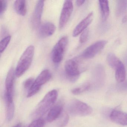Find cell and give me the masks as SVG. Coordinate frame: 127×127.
Segmentation results:
<instances>
[{
	"instance_id": "8992f818",
	"label": "cell",
	"mask_w": 127,
	"mask_h": 127,
	"mask_svg": "<svg viewBox=\"0 0 127 127\" xmlns=\"http://www.w3.org/2000/svg\"><path fill=\"white\" fill-rule=\"evenodd\" d=\"M107 41L101 40L90 46L85 50L82 54V57L85 59H90L95 57L107 44Z\"/></svg>"
},
{
	"instance_id": "83f0119b",
	"label": "cell",
	"mask_w": 127,
	"mask_h": 127,
	"mask_svg": "<svg viewBox=\"0 0 127 127\" xmlns=\"http://www.w3.org/2000/svg\"><path fill=\"white\" fill-rule=\"evenodd\" d=\"M85 2V0H79L76 1V4L78 6H80L84 4V3Z\"/></svg>"
},
{
	"instance_id": "2e32d148",
	"label": "cell",
	"mask_w": 127,
	"mask_h": 127,
	"mask_svg": "<svg viewBox=\"0 0 127 127\" xmlns=\"http://www.w3.org/2000/svg\"><path fill=\"white\" fill-rule=\"evenodd\" d=\"M107 61L109 66L115 70L123 64L115 55L112 53L108 54L107 57Z\"/></svg>"
},
{
	"instance_id": "7a4b0ae2",
	"label": "cell",
	"mask_w": 127,
	"mask_h": 127,
	"mask_svg": "<svg viewBox=\"0 0 127 127\" xmlns=\"http://www.w3.org/2000/svg\"><path fill=\"white\" fill-rule=\"evenodd\" d=\"M58 96V92L56 90H52L47 93L38 105L34 113V116L41 117L44 115L52 108Z\"/></svg>"
},
{
	"instance_id": "5b68a950",
	"label": "cell",
	"mask_w": 127,
	"mask_h": 127,
	"mask_svg": "<svg viewBox=\"0 0 127 127\" xmlns=\"http://www.w3.org/2000/svg\"><path fill=\"white\" fill-rule=\"evenodd\" d=\"M68 38L62 37L53 47L52 53V60L56 64L60 63L63 59L68 44Z\"/></svg>"
},
{
	"instance_id": "603a6c76",
	"label": "cell",
	"mask_w": 127,
	"mask_h": 127,
	"mask_svg": "<svg viewBox=\"0 0 127 127\" xmlns=\"http://www.w3.org/2000/svg\"><path fill=\"white\" fill-rule=\"evenodd\" d=\"M44 125L43 120L38 118L32 122L28 127H44Z\"/></svg>"
},
{
	"instance_id": "9a60e30c",
	"label": "cell",
	"mask_w": 127,
	"mask_h": 127,
	"mask_svg": "<svg viewBox=\"0 0 127 127\" xmlns=\"http://www.w3.org/2000/svg\"><path fill=\"white\" fill-rule=\"evenodd\" d=\"M102 19L103 21L107 19L110 14V9L108 0H102L99 1Z\"/></svg>"
},
{
	"instance_id": "ba28073f",
	"label": "cell",
	"mask_w": 127,
	"mask_h": 127,
	"mask_svg": "<svg viewBox=\"0 0 127 127\" xmlns=\"http://www.w3.org/2000/svg\"><path fill=\"white\" fill-rule=\"evenodd\" d=\"M64 69L67 76L72 80L77 79L80 74L79 65L74 59H69L65 62Z\"/></svg>"
},
{
	"instance_id": "30bf717a",
	"label": "cell",
	"mask_w": 127,
	"mask_h": 127,
	"mask_svg": "<svg viewBox=\"0 0 127 127\" xmlns=\"http://www.w3.org/2000/svg\"><path fill=\"white\" fill-rule=\"evenodd\" d=\"M93 18V12L89 13L87 16L76 27L73 32V36L76 37L87 29V27L91 23Z\"/></svg>"
},
{
	"instance_id": "7c38bea8",
	"label": "cell",
	"mask_w": 127,
	"mask_h": 127,
	"mask_svg": "<svg viewBox=\"0 0 127 127\" xmlns=\"http://www.w3.org/2000/svg\"><path fill=\"white\" fill-rule=\"evenodd\" d=\"M110 118L115 123L127 126V113L118 110H114L110 114Z\"/></svg>"
},
{
	"instance_id": "44dd1931",
	"label": "cell",
	"mask_w": 127,
	"mask_h": 127,
	"mask_svg": "<svg viewBox=\"0 0 127 127\" xmlns=\"http://www.w3.org/2000/svg\"><path fill=\"white\" fill-rule=\"evenodd\" d=\"M90 87L91 85L90 83H86L80 87L73 89L72 90V93L75 95H79L88 90Z\"/></svg>"
},
{
	"instance_id": "8fae6325",
	"label": "cell",
	"mask_w": 127,
	"mask_h": 127,
	"mask_svg": "<svg viewBox=\"0 0 127 127\" xmlns=\"http://www.w3.org/2000/svg\"><path fill=\"white\" fill-rule=\"evenodd\" d=\"M15 76V71L13 68H11L6 78L5 96L13 97V90Z\"/></svg>"
},
{
	"instance_id": "52a82bcc",
	"label": "cell",
	"mask_w": 127,
	"mask_h": 127,
	"mask_svg": "<svg viewBox=\"0 0 127 127\" xmlns=\"http://www.w3.org/2000/svg\"><path fill=\"white\" fill-rule=\"evenodd\" d=\"M73 4L71 0L64 2L59 22V27L63 29L68 22L73 10Z\"/></svg>"
},
{
	"instance_id": "5bb4252c",
	"label": "cell",
	"mask_w": 127,
	"mask_h": 127,
	"mask_svg": "<svg viewBox=\"0 0 127 127\" xmlns=\"http://www.w3.org/2000/svg\"><path fill=\"white\" fill-rule=\"evenodd\" d=\"M63 109V106L61 104L57 105L53 107L47 114V122H52L56 120L61 114Z\"/></svg>"
},
{
	"instance_id": "cb8c5ba5",
	"label": "cell",
	"mask_w": 127,
	"mask_h": 127,
	"mask_svg": "<svg viewBox=\"0 0 127 127\" xmlns=\"http://www.w3.org/2000/svg\"><path fill=\"white\" fill-rule=\"evenodd\" d=\"M89 31L87 29L85 30L82 33L79 39V41L81 43H85L87 41L89 36Z\"/></svg>"
},
{
	"instance_id": "d6986e66",
	"label": "cell",
	"mask_w": 127,
	"mask_h": 127,
	"mask_svg": "<svg viewBox=\"0 0 127 127\" xmlns=\"http://www.w3.org/2000/svg\"><path fill=\"white\" fill-rule=\"evenodd\" d=\"M115 77L119 82H122L125 81L126 77V70L123 64L116 70Z\"/></svg>"
},
{
	"instance_id": "4fadbf2b",
	"label": "cell",
	"mask_w": 127,
	"mask_h": 127,
	"mask_svg": "<svg viewBox=\"0 0 127 127\" xmlns=\"http://www.w3.org/2000/svg\"><path fill=\"white\" fill-rule=\"evenodd\" d=\"M56 27L52 23L46 22L43 24L39 30V34L42 38H45L52 35L55 32Z\"/></svg>"
},
{
	"instance_id": "ffe728a7",
	"label": "cell",
	"mask_w": 127,
	"mask_h": 127,
	"mask_svg": "<svg viewBox=\"0 0 127 127\" xmlns=\"http://www.w3.org/2000/svg\"><path fill=\"white\" fill-rule=\"evenodd\" d=\"M127 0H118L116 7V14L117 17L122 15L126 11Z\"/></svg>"
},
{
	"instance_id": "484cf974",
	"label": "cell",
	"mask_w": 127,
	"mask_h": 127,
	"mask_svg": "<svg viewBox=\"0 0 127 127\" xmlns=\"http://www.w3.org/2000/svg\"><path fill=\"white\" fill-rule=\"evenodd\" d=\"M34 81V79L32 78H29L27 79L24 82V88L29 90L31 86L33 84Z\"/></svg>"
},
{
	"instance_id": "4316f807",
	"label": "cell",
	"mask_w": 127,
	"mask_h": 127,
	"mask_svg": "<svg viewBox=\"0 0 127 127\" xmlns=\"http://www.w3.org/2000/svg\"><path fill=\"white\" fill-rule=\"evenodd\" d=\"M63 118L59 124V127H63L65 126L68 123L69 120V117L68 115L67 114H65Z\"/></svg>"
},
{
	"instance_id": "f1b7e54d",
	"label": "cell",
	"mask_w": 127,
	"mask_h": 127,
	"mask_svg": "<svg viewBox=\"0 0 127 127\" xmlns=\"http://www.w3.org/2000/svg\"><path fill=\"white\" fill-rule=\"evenodd\" d=\"M13 127H22V125L21 123H18Z\"/></svg>"
},
{
	"instance_id": "f546056e",
	"label": "cell",
	"mask_w": 127,
	"mask_h": 127,
	"mask_svg": "<svg viewBox=\"0 0 127 127\" xmlns=\"http://www.w3.org/2000/svg\"><path fill=\"white\" fill-rule=\"evenodd\" d=\"M126 21V17H125V18H123V21Z\"/></svg>"
},
{
	"instance_id": "277c9868",
	"label": "cell",
	"mask_w": 127,
	"mask_h": 127,
	"mask_svg": "<svg viewBox=\"0 0 127 127\" xmlns=\"http://www.w3.org/2000/svg\"><path fill=\"white\" fill-rule=\"evenodd\" d=\"M51 77L52 74L49 70L45 69L42 71L28 90L27 97H31L37 93L40 90L41 86L49 81Z\"/></svg>"
},
{
	"instance_id": "3957f363",
	"label": "cell",
	"mask_w": 127,
	"mask_h": 127,
	"mask_svg": "<svg viewBox=\"0 0 127 127\" xmlns=\"http://www.w3.org/2000/svg\"><path fill=\"white\" fill-rule=\"evenodd\" d=\"M69 113L75 116H84L90 115L93 112V108L90 105L80 100H71L67 105Z\"/></svg>"
},
{
	"instance_id": "6da1fadb",
	"label": "cell",
	"mask_w": 127,
	"mask_h": 127,
	"mask_svg": "<svg viewBox=\"0 0 127 127\" xmlns=\"http://www.w3.org/2000/svg\"><path fill=\"white\" fill-rule=\"evenodd\" d=\"M34 53V47L30 46L26 49L18 63L15 70V76L20 77L29 68Z\"/></svg>"
},
{
	"instance_id": "e0dca14e",
	"label": "cell",
	"mask_w": 127,
	"mask_h": 127,
	"mask_svg": "<svg viewBox=\"0 0 127 127\" xmlns=\"http://www.w3.org/2000/svg\"><path fill=\"white\" fill-rule=\"evenodd\" d=\"M14 8L17 13L21 16H24L27 13L26 1L24 0H16L14 3Z\"/></svg>"
},
{
	"instance_id": "7402d4cb",
	"label": "cell",
	"mask_w": 127,
	"mask_h": 127,
	"mask_svg": "<svg viewBox=\"0 0 127 127\" xmlns=\"http://www.w3.org/2000/svg\"><path fill=\"white\" fill-rule=\"evenodd\" d=\"M11 37L8 35L4 38L0 42V51L2 53L4 52L11 41Z\"/></svg>"
},
{
	"instance_id": "9c48e42d",
	"label": "cell",
	"mask_w": 127,
	"mask_h": 127,
	"mask_svg": "<svg viewBox=\"0 0 127 127\" xmlns=\"http://www.w3.org/2000/svg\"><path fill=\"white\" fill-rule=\"evenodd\" d=\"M44 6L43 0H39L35 5L32 19V24L34 28H38L40 24Z\"/></svg>"
},
{
	"instance_id": "ac0fdd59",
	"label": "cell",
	"mask_w": 127,
	"mask_h": 127,
	"mask_svg": "<svg viewBox=\"0 0 127 127\" xmlns=\"http://www.w3.org/2000/svg\"><path fill=\"white\" fill-rule=\"evenodd\" d=\"M5 100L6 105V119L9 122L13 119L14 113V105L13 100Z\"/></svg>"
},
{
	"instance_id": "d4e9b609",
	"label": "cell",
	"mask_w": 127,
	"mask_h": 127,
	"mask_svg": "<svg viewBox=\"0 0 127 127\" xmlns=\"http://www.w3.org/2000/svg\"><path fill=\"white\" fill-rule=\"evenodd\" d=\"M7 1L5 0H0V16H2L7 8Z\"/></svg>"
}]
</instances>
